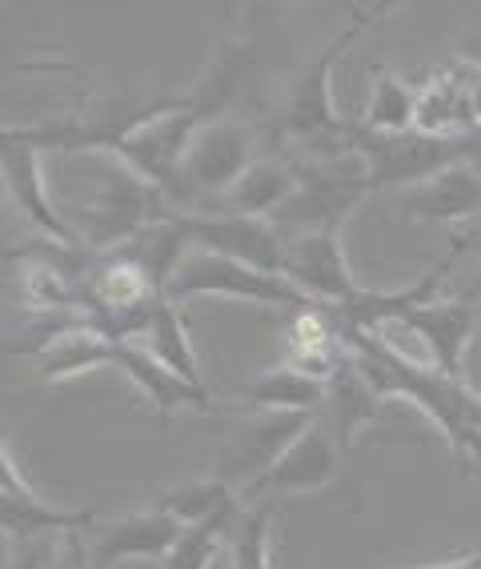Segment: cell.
<instances>
[{"mask_svg":"<svg viewBox=\"0 0 481 569\" xmlns=\"http://www.w3.org/2000/svg\"><path fill=\"white\" fill-rule=\"evenodd\" d=\"M293 189H298L293 164L253 161L245 173H241V181L221 197V209H217V213H241V217H261V221H269V217L293 197Z\"/></svg>","mask_w":481,"mask_h":569,"instance_id":"obj_21","label":"cell"},{"mask_svg":"<svg viewBox=\"0 0 481 569\" xmlns=\"http://www.w3.org/2000/svg\"><path fill=\"white\" fill-rule=\"evenodd\" d=\"M369 77H373V92H369L365 117L358 124L373 132H410L418 121V89L385 64H373Z\"/></svg>","mask_w":481,"mask_h":569,"instance_id":"obj_22","label":"cell"},{"mask_svg":"<svg viewBox=\"0 0 481 569\" xmlns=\"http://www.w3.org/2000/svg\"><path fill=\"white\" fill-rule=\"evenodd\" d=\"M393 4H373V9H349V24L325 44V49L289 81L285 104H281V132L305 149V157H345L353 149V124L341 121L329 92V72L338 57L358 41L361 32L373 29L381 17H390Z\"/></svg>","mask_w":481,"mask_h":569,"instance_id":"obj_2","label":"cell"},{"mask_svg":"<svg viewBox=\"0 0 481 569\" xmlns=\"http://www.w3.org/2000/svg\"><path fill=\"white\" fill-rule=\"evenodd\" d=\"M401 213L410 221H470V217L481 213V177L470 164H453L433 181L410 189L401 201Z\"/></svg>","mask_w":481,"mask_h":569,"instance_id":"obj_18","label":"cell"},{"mask_svg":"<svg viewBox=\"0 0 481 569\" xmlns=\"http://www.w3.org/2000/svg\"><path fill=\"white\" fill-rule=\"evenodd\" d=\"M333 329H338L345 353L353 357L358 369L365 373V381L378 389L385 401H390V397L413 401V406L438 426V433L445 438V446L458 453V461L481 466V397L473 393L461 377H450V373H441L438 366H425L418 357L398 353L390 341H381L378 333H365V329L345 326L341 317H333Z\"/></svg>","mask_w":481,"mask_h":569,"instance_id":"obj_1","label":"cell"},{"mask_svg":"<svg viewBox=\"0 0 481 569\" xmlns=\"http://www.w3.org/2000/svg\"><path fill=\"white\" fill-rule=\"evenodd\" d=\"M177 221H181L184 237H189L193 249H209V253L233 257V261L253 264L261 273L281 277L285 237L277 233L273 221L241 217V213H181V209H177Z\"/></svg>","mask_w":481,"mask_h":569,"instance_id":"obj_8","label":"cell"},{"mask_svg":"<svg viewBox=\"0 0 481 569\" xmlns=\"http://www.w3.org/2000/svg\"><path fill=\"white\" fill-rule=\"evenodd\" d=\"M92 509H64L44 501L29 481L21 478V469L12 466L9 446H0V526L4 538H44V533H72V529H89Z\"/></svg>","mask_w":481,"mask_h":569,"instance_id":"obj_12","label":"cell"},{"mask_svg":"<svg viewBox=\"0 0 481 569\" xmlns=\"http://www.w3.org/2000/svg\"><path fill=\"white\" fill-rule=\"evenodd\" d=\"M313 421H318L313 413H253L226 438V449L217 458V478L229 486L241 481V493H245Z\"/></svg>","mask_w":481,"mask_h":569,"instance_id":"obj_9","label":"cell"},{"mask_svg":"<svg viewBox=\"0 0 481 569\" xmlns=\"http://www.w3.org/2000/svg\"><path fill=\"white\" fill-rule=\"evenodd\" d=\"M144 349L164 361V366L181 373L184 381H193V386L206 389V377H201V361H197V349L189 341V329H184L181 313L169 297H161L153 309V321H149V333H144Z\"/></svg>","mask_w":481,"mask_h":569,"instance_id":"obj_23","label":"cell"},{"mask_svg":"<svg viewBox=\"0 0 481 569\" xmlns=\"http://www.w3.org/2000/svg\"><path fill=\"white\" fill-rule=\"evenodd\" d=\"M353 149L369 169L373 189H405L425 184L453 164H470V137H430V132H373L353 124Z\"/></svg>","mask_w":481,"mask_h":569,"instance_id":"obj_5","label":"cell"},{"mask_svg":"<svg viewBox=\"0 0 481 569\" xmlns=\"http://www.w3.org/2000/svg\"><path fill=\"white\" fill-rule=\"evenodd\" d=\"M381 401L385 397L378 393V389L369 386L365 373L358 369V361L353 357H341L338 373L329 377L325 386V417H329V433L338 438L341 453H345L353 441H358V433L365 426H373L381 413Z\"/></svg>","mask_w":481,"mask_h":569,"instance_id":"obj_17","label":"cell"},{"mask_svg":"<svg viewBox=\"0 0 481 569\" xmlns=\"http://www.w3.org/2000/svg\"><path fill=\"white\" fill-rule=\"evenodd\" d=\"M293 173H298V189L269 217L281 237L341 229V221L373 193L361 153L301 157V161H293Z\"/></svg>","mask_w":481,"mask_h":569,"instance_id":"obj_4","label":"cell"},{"mask_svg":"<svg viewBox=\"0 0 481 569\" xmlns=\"http://www.w3.org/2000/svg\"><path fill=\"white\" fill-rule=\"evenodd\" d=\"M181 533H184V526L173 513H164L161 506L144 509V513H129V518L113 521V526H104L101 533H97V541L89 546L92 569H109L129 558L164 561Z\"/></svg>","mask_w":481,"mask_h":569,"instance_id":"obj_15","label":"cell"},{"mask_svg":"<svg viewBox=\"0 0 481 569\" xmlns=\"http://www.w3.org/2000/svg\"><path fill=\"white\" fill-rule=\"evenodd\" d=\"M338 469H341L338 438L329 433L325 421H313L277 458V466L245 489V498H261V493H318V489H325L329 481L338 478Z\"/></svg>","mask_w":481,"mask_h":569,"instance_id":"obj_13","label":"cell"},{"mask_svg":"<svg viewBox=\"0 0 481 569\" xmlns=\"http://www.w3.org/2000/svg\"><path fill=\"white\" fill-rule=\"evenodd\" d=\"M157 506H161L164 513H173L181 526H201V521H213V518H221V513L241 509L233 498V486L221 481L217 473L213 478H197V481H184V486L169 489V493L157 498Z\"/></svg>","mask_w":481,"mask_h":569,"instance_id":"obj_24","label":"cell"},{"mask_svg":"<svg viewBox=\"0 0 481 569\" xmlns=\"http://www.w3.org/2000/svg\"><path fill=\"white\" fill-rule=\"evenodd\" d=\"M473 297H481V264H478V277H473Z\"/></svg>","mask_w":481,"mask_h":569,"instance_id":"obj_32","label":"cell"},{"mask_svg":"<svg viewBox=\"0 0 481 569\" xmlns=\"http://www.w3.org/2000/svg\"><path fill=\"white\" fill-rule=\"evenodd\" d=\"M241 513H245V509L221 513V518L201 521V526H184V533L177 538V546L169 549V558H164L161 566L164 569H209V561H213L217 549H221V538L241 526Z\"/></svg>","mask_w":481,"mask_h":569,"instance_id":"obj_25","label":"cell"},{"mask_svg":"<svg viewBox=\"0 0 481 569\" xmlns=\"http://www.w3.org/2000/svg\"><path fill=\"white\" fill-rule=\"evenodd\" d=\"M253 132L245 124L226 121H206L197 129L189 153L181 164V193H177V209L184 204V197H209V201H221V197L241 181L249 164H253Z\"/></svg>","mask_w":481,"mask_h":569,"instance_id":"obj_7","label":"cell"},{"mask_svg":"<svg viewBox=\"0 0 481 569\" xmlns=\"http://www.w3.org/2000/svg\"><path fill=\"white\" fill-rule=\"evenodd\" d=\"M113 366L121 369L129 381L137 386V393L153 406L157 417H173L177 409H197V413H213V401H209V389L193 386V381H184L181 373L157 361L153 353L137 341H121L117 346Z\"/></svg>","mask_w":481,"mask_h":569,"instance_id":"obj_16","label":"cell"},{"mask_svg":"<svg viewBox=\"0 0 481 569\" xmlns=\"http://www.w3.org/2000/svg\"><path fill=\"white\" fill-rule=\"evenodd\" d=\"M269 529H273V501H261L241 513V526L233 529V569H273Z\"/></svg>","mask_w":481,"mask_h":569,"instance_id":"obj_26","label":"cell"},{"mask_svg":"<svg viewBox=\"0 0 481 569\" xmlns=\"http://www.w3.org/2000/svg\"><path fill=\"white\" fill-rule=\"evenodd\" d=\"M113 357H117L113 337L101 333L92 321H81V326H69L64 333H57L37 353V373H41L44 386H52V381H69V377L113 366Z\"/></svg>","mask_w":481,"mask_h":569,"instance_id":"obj_19","label":"cell"},{"mask_svg":"<svg viewBox=\"0 0 481 569\" xmlns=\"http://www.w3.org/2000/svg\"><path fill=\"white\" fill-rule=\"evenodd\" d=\"M237 397L253 406L257 413H318V409H325V381L293 366H277L245 381L237 389Z\"/></svg>","mask_w":481,"mask_h":569,"instance_id":"obj_20","label":"cell"},{"mask_svg":"<svg viewBox=\"0 0 481 569\" xmlns=\"http://www.w3.org/2000/svg\"><path fill=\"white\" fill-rule=\"evenodd\" d=\"M89 566H92V558H89V546H84V538H81V529L64 533L61 553H57L52 569H89Z\"/></svg>","mask_w":481,"mask_h":569,"instance_id":"obj_28","label":"cell"},{"mask_svg":"<svg viewBox=\"0 0 481 569\" xmlns=\"http://www.w3.org/2000/svg\"><path fill=\"white\" fill-rule=\"evenodd\" d=\"M177 213L164 189L149 184L141 173H133L124 161L109 157L97 173V193L84 201L77 213H69L72 229L81 237L89 253H113L133 237H141L149 224H161Z\"/></svg>","mask_w":481,"mask_h":569,"instance_id":"obj_3","label":"cell"},{"mask_svg":"<svg viewBox=\"0 0 481 569\" xmlns=\"http://www.w3.org/2000/svg\"><path fill=\"white\" fill-rule=\"evenodd\" d=\"M281 277L298 284L301 293L318 306H349L361 293V284L349 273L345 249H341V229L285 237Z\"/></svg>","mask_w":481,"mask_h":569,"instance_id":"obj_10","label":"cell"},{"mask_svg":"<svg viewBox=\"0 0 481 569\" xmlns=\"http://www.w3.org/2000/svg\"><path fill=\"white\" fill-rule=\"evenodd\" d=\"M421 569H481V549H473L470 558H461V561H445V566H421Z\"/></svg>","mask_w":481,"mask_h":569,"instance_id":"obj_29","label":"cell"},{"mask_svg":"<svg viewBox=\"0 0 481 569\" xmlns=\"http://www.w3.org/2000/svg\"><path fill=\"white\" fill-rule=\"evenodd\" d=\"M478 321H481V309L473 306L470 297V301H433L425 309H413L410 317H401L398 326L425 346L430 366H438L441 373L450 377H461L465 346H470Z\"/></svg>","mask_w":481,"mask_h":569,"instance_id":"obj_14","label":"cell"},{"mask_svg":"<svg viewBox=\"0 0 481 569\" xmlns=\"http://www.w3.org/2000/svg\"><path fill=\"white\" fill-rule=\"evenodd\" d=\"M61 541H64V533L9 541V561H4V569H52V561L61 553Z\"/></svg>","mask_w":481,"mask_h":569,"instance_id":"obj_27","label":"cell"},{"mask_svg":"<svg viewBox=\"0 0 481 569\" xmlns=\"http://www.w3.org/2000/svg\"><path fill=\"white\" fill-rule=\"evenodd\" d=\"M465 61L481 64V41H470V44H465Z\"/></svg>","mask_w":481,"mask_h":569,"instance_id":"obj_31","label":"cell"},{"mask_svg":"<svg viewBox=\"0 0 481 569\" xmlns=\"http://www.w3.org/2000/svg\"><path fill=\"white\" fill-rule=\"evenodd\" d=\"M233 297V301H257V306H281V309H313L318 301H309L298 284L277 273H261L253 264L233 261V257L209 253V249H189L177 264V273L169 277L164 297L169 301H189V297Z\"/></svg>","mask_w":481,"mask_h":569,"instance_id":"obj_6","label":"cell"},{"mask_svg":"<svg viewBox=\"0 0 481 569\" xmlns=\"http://www.w3.org/2000/svg\"><path fill=\"white\" fill-rule=\"evenodd\" d=\"M0 164H4V189H9L12 204L29 217L52 244H64V249H84L77 229H72L69 213L57 209V201L49 197V181H44V164L41 149H32L24 141H12L4 137V149H0Z\"/></svg>","mask_w":481,"mask_h":569,"instance_id":"obj_11","label":"cell"},{"mask_svg":"<svg viewBox=\"0 0 481 569\" xmlns=\"http://www.w3.org/2000/svg\"><path fill=\"white\" fill-rule=\"evenodd\" d=\"M470 169L481 177V132H473V149H470Z\"/></svg>","mask_w":481,"mask_h":569,"instance_id":"obj_30","label":"cell"}]
</instances>
